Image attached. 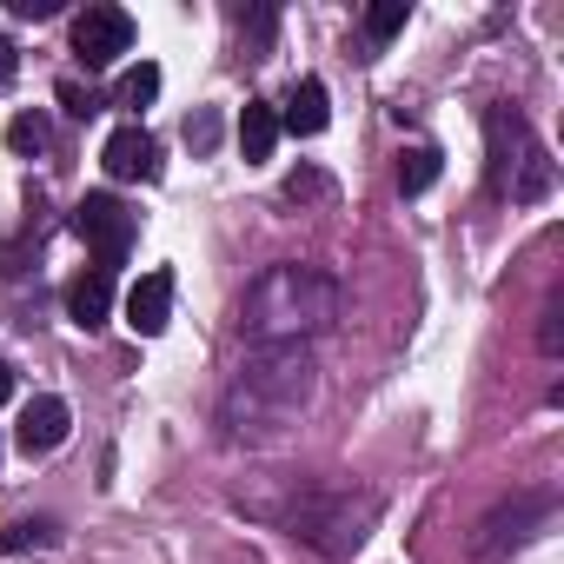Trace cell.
<instances>
[{"mask_svg":"<svg viewBox=\"0 0 564 564\" xmlns=\"http://www.w3.org/2000/svg\"><path fill=\"white\" fill-rule=\"evenodd\" d=\"M313 386H319V372H313L306 346H252L246 366L226 386L219 419H226L232 438H279L313 405Z\"/></svg>","mask_w":564,"mask_h":564,"instance_id":"cell-1","label":"cell"},{"mask_svg":"<svg viewBox=\"0 0 564 564\" xmlns=\"http://www.w3.org/2000/svg\"><path fill=\"white\" fill-rule=\"evenodd\" d=\"M339 319V286L319 265H265L239 300V339L252 346H306Z\"/></svg>","mask_w":564,"mask_h":564,"instance_id":"cell-2","label":"cell"},{"mask_svg":"<svg viewBox=\"0 0 564 564\" xmlns=\"http://www.w3.org/2000/svg\"><path fill=\"white\" fill-rule=\"evenodd\" d=\"M279 524H286L293 538L319 544L326 557H352L366 544V524H372V498H352L339 485H306L300 505L279 511Z\"/></svg>","mask_w":564,"mask_h":564,"instance_id":"cell-3","label":"cell"},{"mask_svg":"<svg viewBox=\"0 0 564 564\" xmlns=\"http://www.w3.org/2000/svg\"><path fill=\"white\" fill-rule=\"evenodd\" d=\"M485 140H491V186L498 193H511L524 206L551 193V160H544V147L531 140V127L511 107H491L485 113Z\"/></svg>","mask_w":564,"mask_h":564,"instance_id":"cell-4","label":"cell"},{"mask_svg":"<svg viewBox=\"0 0 564 564\" xmlns=\"http://www.w3.org/2000/svg\"><path fill=\"white\" fill-rule=\"evenodd\" d=\"M74 232L94 246L100 272H113V265H127V246H133V232H140V213H133L127 199H113V193H87L80 213H74Z\"/></svg>","mask_w":564,"mask_h":564,"instance_id":"cell-5","label":"cell"},{"mask_svg":"<svg viewBox=\"0 0 564 564\" xmlns=\"http://www.w3.org/2000/svg\"><path fill=\"white\" fill-rule=\"evenodd\" d=\"M127 47H133V21H127V8H87V14L74 21V54H80L87 67H113Z\"/></svg>","mask_w":564,"mask_h":564,"instance_id":"cell-6","label":"cell"},{"mask_svg":"<svg viewBox=\"0 0 564 564\" xmlns=\"http://www.w3.org/2000/svg\"><path fill=\"white\" fill-rule=\"evenodd\" d=\"M67 432H74V412H67V399L41 392V399L21 412V425H14V445H21L28 458H47V452H61V445H67Z\"/></svg>","mask_w":564,"mask_h":564,"instance_id":"cell-7","label":"cell"},{"mask_svg":"<svg viewBox=\"0 0 564 564\" xmlns=\"http://www.w3.org/2000/svg\"><path fill=\"white\" fill-rule=\"evenodd\" d=\"M166 319H173V272H140L133 293H127V326L140 339H160Z\"/></svg>","mask_w":564,"mask_h":564,"instance_id":"cell-8","label":"cell"},{"mask_svg":"<svg viewBox=\"0 0 564 564\" xmlns=\"http://www.w3.org/2000/svg\"><path fill=\"white\" fill-rule=\"evenodd\" d=\"M100 166H107L113 180H160V147H153L147 127H120V133L100 147Z\"/></svg>","mask_w":564,"mask_h":564,"instance_id":"cell-9","label":"cell"},{"mask_svg":"<svg viewBox=\"0 0 564 564\" xmlns=\"http://www.w3.org/2000/svg\"><path fill=\"white\" fill-rule=\"evenodd\" d=\"M326 120H333V94H326V80H300V87L286 94V113H279V127H293L300 140L326 133Z\"/></svg>","mask_w":564,"mask_h":564,"instance_id":"cell-10","label":"cell"},{"mask_svg":"<svg viewBox=\"0 0 564 564\" xmlns=\"http://www.w3.org/2000/svg\"><path fill=\"white\" fill-rule=\"evenodd\" d=\"M107 313H113V272H100V265H94V272H80L74 286H67V319L94 333Z\"/></svg>","mask_w":564,"mask_h":564,"instance_id":"cell-11","label":"cell"},{"mask_svg":"<svg viewBox=\"0 0 564 564\" xmlns=\"http://www.w3.org/2000/svg\"><path fill=\"white\" fill-rule=\"evenodd\" d=\"M531 518H544V498H524L518 511H491V518H485V538H478V551H485V557H498L505 544H518V538H531V531H524Z\"/></svg>","mask_w":564,"mask_h":564,"instance_id":"cell-12","label":"cell"},{"mask_svg":"<svg viewBox=\"0 0 564 564\" xmlns=\"http://www.w3.org/2000/svg\"><path fill=\"white\" fill-rule=\"evenodd\" d=\"M272 147H279V113L265 100H246V113H239V153L246 160H272Z\"/></svg>","mask_w":564,"mask_h":564,"instance_id":"cell-13","label":"cell"},{"mask_svg":"<svg viewBox=\"0 0 564 564\" xmlns=\"http://www.w3.org/2000/svg\"><path fill=\"white\" fill-rule=\"evenodd\" d=\"M153 94H160V67H153V61H140V67H127V74H120L113 107H147Z\"/></svg>","mask_w":564,"mask_h":564,"instance_id":"cell-14","label":"cell"},{"mask_svg":"<svg viewBox=\"0 0 564 564\" xmlns=\"http://www.w3.org/2000/svg\"><path fill=\"white\" fill-rule=\"evenodd\" d=\"M438 180V147H405L399 160V193H425Z\"/></svg>","mask_w":564,"mask_h":564,"instance_id":"cell-15","label":"cell"},{"mask_svg":"<svg viewBox=\"0 0 564 564\" xmlns=\"http://www.w3.org/2000/svg\"><path fill=\"white\" fill-rule=\"evenodd\" d=\"M54 538H61L54 518H21V524L0 531V557H8V551H28V544H54Z\"/></svg>","mask_w":564,"mask_h":564,"instance_id":"cell-16","label":"cell"},{"mask_svg":"<svg viewBox=\"0 0 564 564\" xmlns=\"http://www.w3.org/2000/svg\"><path fill=\"white\" fill-rule=\"evenodd\" d=\"M8 147H14V153H41V147H47V120H41V113H14V120H8Z\"/></svg>","mask_w":564,"mask_h":564,"instance_id":"cell-17","label":"cell"},{"mask_svg":"<svg viewBox=\"0 0 564 564\" xmlns=\"http://www.w3.org/2000/svg\"><path fill=\"white\" fill-rule=\"evenodd\" d=\"M405 14H412L405 0H379V8H366V34H372V41H392V34L405 28Z\"/></svg>","mask_w":564,"mask_h":564,"instance_id":"cell-18","label":"cell"},{"mask_svg":"<svg viewBox=\"0 0 564 564\" xmlns=\"http://www.w3.org/2000/svg\"><path fill=\"white\" fill-rule=\"evenodd\" d=\"M186 147H193V153H213V147H219V113H213V107H199V113L186 120Z\"/></svg>","mask_w":564,"mask_h":564,"instance_id":"cell-19","label":"cell"},{"mask_svg":"<svg viewBox=\"0 0 564 564\" xmlns=\"http://www.w3.org/2000/svg\"><path fill=\"white\" fill-rule=\"evenodd\" d=\"M326 193H333V180L313 173V166H300V173L286 180V199H293V206H300V199H326Z\"/></svg>","mask_w":564,"mask_h":564,"instance_id":"cell-20","label":"cell"},{"mask_svg":"<svg viewBox=\"0 0 564 564\" xmlns=\"http://www.w3.org/2000/svg\"><path fill=\"white\" fill-rule=\"evenodd\" d=\"M557 319H564V306H544V333H538V346H544L551 359L564 352V326H557Z\"/></svg>","mask_w":564,"mask_h":564,"instance_id":"cell-21","label":"cell"},{"mask_svg":"<svg viewBox=\"0 0 564 564\" xmlns=\"http://www.w3.org/2000/svg\"><path fill=\"white\" fill-rule=\"evenodd\" d=\"M8 8H14L21 21H54V14H61V0H8Z\"/></svg>","mask_w":564,"mask_h":564,"instance_id":"cell-22","label":"cell"},{"mask_svg":"<svg viewBox=\"0 0 564 564\" xmlns=\"http://www.w3.org/2000/svg\"><path fill=\"white\" fill-rule=\"evenodd\" d=\"M61 100H67V113H80V120H87V113H100V107H94V94H80V80H61Z\"/></svg>","mask_w":564,"mask_h":564,"instance_id":"cell-23","label":"cell"},{"mask_svg":"<svg viewBox=\"0 0 564 564\" xmlns=\"http://www.w3.org/2000/svg\"><path fill=\"white\" fill-rule=\"evenodd\" d=\"M14 67H21V54H14V41H0V87L14 80Z\"/></svg>","mask_w":564,"mask_h":564,"instance_id":"cell-24","label":"cell"},{"mask_svg":"<svg viewBox=\"0 0 564 564\" xmlns=\"http://www.w3.org/2000/svg\"><path fill=\"white\" fill-rule=\"evenodd\" d=\"M8 399H14V366L0 359V405H8Z\"/></svg>","mask_w":564,"mask_h":564,"instance_id":"cell-25","label":"cell"}]
</instances>
